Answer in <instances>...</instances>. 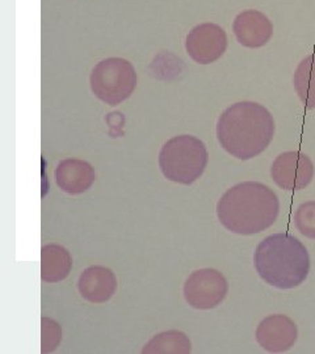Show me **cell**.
<instances>
[{
  "label": "cell",
  "instance_id": "obj_1",
  "mask_svg": "<svg viewBox=\"0 0 315 354\" xmlns=\"http://www.w3.org/2000/svg\"><path fill=\"white\" fill-rule=\"evenodd\" d=\"M275 120L258 102H240L225 109L217 122L221 147L240 160L260 155L275 137Z\"/></svg>",
  "mask_w": 315,
  "mask_h": 354
},
{
  "label": "cell",
  "instance_id": "obj_2",
  "mask_svg": "<svg viewBox=\"0 0 315 354\" xmlns=\"http://www.w3.org/2000/svg\"><path fill=\"white\" fill-rule=\"evenodd\" d=\"M278 213V194L258 181H244L231 187L217 203L221 225L240 235H253L271 227Z\"/></svg>",
  "mask_w": 315,
  "mask_h": 354
},
{
  "label": "cell",
  "instance_id": "obj_3",
  "mask_svg": "<svg viewBox=\"0 0 315 354\" xmlns=\"http://www.w3.org/2000/svg\"><path fill=\"white\" fill-rule=\"evenodd\" d=\"M253 266L268 285L294 289L309 276L310 256L297 238L289 234H273L256 247Z\"/></svg>",
  "mask_w": 315,
  "mask_h": 354
},
{
  "label": "cell",
  "instance_id": "obj_4",
  "mask_svg": "<svg viewBox=\"0 0 315 354\" xmlns=\"http://www.w3.org/2000/svg\"><path fill=\"white\" fill-rule=\"evenodd\" d=\"M209 153L202 140L193 136H177L167 140L159 152V167L165 178L190 185L202 176Z\"/></svg>",
  "mask_w": 315,
  "mask_h": 354
},
{
  "label": "cell",
  "instance_id": "obj_5",
  "mask_svg": "<svg viewBox=\"0 0 315 354\" xmlns=\"http://www.w3.org/2000/svg\"><path fill=\"white\" fill-rule=\"evenodd\" d=\"M92 93L105 104L116 106L127 100L137 87L134 66L124 58H107L91 74Z\"/></svg>",
  "mask_w": 315,
  "mask_h": 354
},
{
  "label": "cell",
  "instance_id": "obj_6",
  "mask_svg": "<svg viewBox=\"0 0 315 354\" xmlns=\"http://www.w3.org/2000/svg\"><path fill=\"white\" fill-rule=\"evenodd\" d=\"M228 291L225 276L212 268L193 272L184 283L187 304L197 310H210L224 302Z\"/></svg>",
  "mask_w": 315,
  "mask_h": 354
},
{
  "label": "cell",
  "instance_id": "obj_7",
  "mask_svg": "<svg viewBox=\"0 0 315 354\" xmlns=\"http://www.w3.org/2000/svg\"><path fill=\"white\" fill-rule=\"evenodd\" d=\"M189 57L200 64H213L227 49L225 29L215 23H202L195 26L186 39Z\"/></svg>",
  "mask_w": 315,
  "mask_h": 354
},
{
  "label": "cell",
  "instance_id": "obj_8",
  "mask_svg": "<svg viewBox=\"0 0 315 354\" xmlns=\"http://www.w3.org/2000/svg\"><path fill=\"white\" fill-rule=\"evenodd\" d=\"M271 176L281 189L301 190L313 181L314 165L303 152H282L271 167Z\"/></svg>",
  "mask_w": 315,
  "mask_h": 354
},
{
  "label": "cell",
  "instance_id": "obj_9",
  "mask_svg": "<svg viewBox=\"0 0 315 354\" xmlns=\"http://www.w3.org/2000/svg\"><path fill=\"white\" fill-rule=\"evenodd\" d=\"M256 340L269 353H282L289 351L297 342L298 329L287 315H269L256 328Z\"/></svg>",
  "mask_w": 315,
  "mask_h": 354
},
{
  "label": "cell",
  "instance_id": "obj_10",
  "mask_svg": "<svg viewBox=\"0 0 315 354\" xmlns=\"http://www.w3.org/2000/svg\"><path fill=\"white\" fill-rule=\"evenodd\" d=\"M233 32L242 46L259 49L271 41L273 36V26L264 13L247 10L234 19Z\"/></svg>",
  "mask_w": 315,
  "mask_h": 354
},
{
  "label": "cell",
  "instance_id": "obj_11",
  "mask_svg": "<svg viewBox=\"0 0 315 354\" xmlns=\"http://www.w3.org/2000/svg\"><path fill=\"white\" fill-rule=\"evenodd\" d=\"M78 289L80 295L91 304H105L116 292L117 279L109 268L89 266L82 272Z\"/></svg>",
  "mask_w": 315,
  "mask_h": 354
},
{
  "label": "cell",
  "instance_id": "obj_12",
  "mask_svg": "<svg viewBox=\"0 0 315 354\" xmlns=\"http://www.w3.org/2000/svg\"><path fill=\"white\" fill-rule=\"evenodd\" d=\"M96 174L92 165L80 159H64L55 169L57 185L69 194H82L92 187Z\"/></svg>",
  "mask_w": 315,
  "mask_h": 354
},
{
  "label": "cell",
  "instance_id": "obj_13",
  "mask_svg": "<svg viewBox=\"0 0 315 354\" xmlns=\"http://www.w3.org/2000/svg\"><path fill=\"white\" fill-rule=\"evenodd\" d=\"M73 268V257L60 244H46L41 250V279L55 283L66 279Z\"/></svg>",
  "mask_w": 315,
  "mask_h": 354
},
{
  "label": "cell",
  "instance_id": "obj_14",
  "mask_svg": "<svg viewBox=\"0 0 315 354\" xmlns=\"http://www.w3.org/2000/svg\"><path fill=\"white\" fill-rule=\"evenodd\" d=\"M294 89L306 109H315V54L303 58L293 76Z\"/></svg>",
  "mask_w": 315,
  "mask_h": 354
},
{
  "label": "cell",
  "instance_id": "obj_15",
  "mask_svg": "<svg viewBox=\"0 0 315 354\" xmlns=\"http://www.w3.org/2000/svg\"><path fill=\"white\" fill-rule=\"evenodd\" d=\"M192 345L186 333L167 330L154 336L143 348V353H189Z\"/></svg>",
  "mask_w": 315,
  "mask_h": 354
},
{
  "label": "cell",
  "instance_id": "obj_16",
  "mask_svg": "<svg viewBox=\"0 0 315 354\" xmlns=\"http://www.w3.org/2000/svg\"><path fill=\"white\" fill-rule=\"evenodd\" d=\"M294 223L303 236L315 241V201L301 203L297 207Z\"/></svg>",
  "mask_w": 315,
  "mask_h": 354
},
{
  "label": "cell",
  "instance_id": "obj_17",
  "mask_svg": "<svg viewBox=\"0 0 315 354\" xmlns=\"http://www.w3.org/2000/svg\"><path fill=\"white\" fill-rule=\"evenodd\" d=\"M42 353H51L55 351L62 340L61 326L51 317H42Z\"/></svg>",
  "mask_w": 315,
  "mask_h": 354
}]
</instances>
